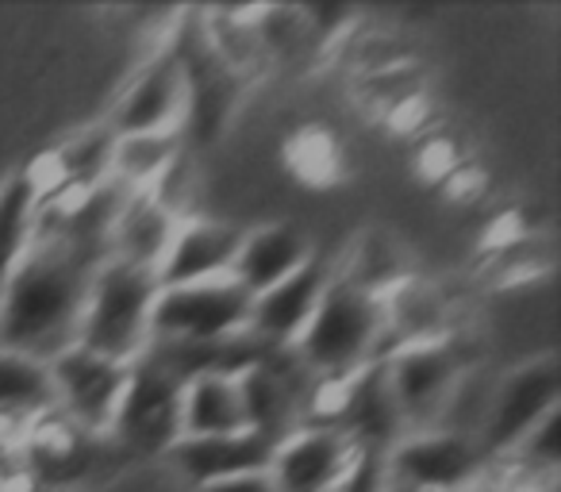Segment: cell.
I'll list each match as a JSON object with an SVG mask.
<instances>
[{"label":"cell","mask_w":561,"mask_h":492,"mask_svg":"<svg viewBox=\"0 0 561 492\" xmlns=\"http://www.w3.org/2000/svg\"><path fill=\"white\" fill-rule=\"evenodd\" d=\"M331 492H389V466H385V450H369L358 446L351 466L343 469L339 484Z\"/></svg>","instance_id":"cell-23"},{"label":"cell","mask_w":561,"mask_h":492,"mask_svg":"<svg viewBox=\"0 0 561 492\" xmlns=\"http://www.w3.org/2000/svg\"><path fill=\"white\" fill-rule=\"evenodd\" d=\"M328 282H331V274L312 259L293 277H285L280 285H273V289L257 293V297L250 300L247 331L262 346H270V351H293V343L305 335L308 320H312L316 308H320Z\"/></svg>","instance_id":"cell-12"},{"label":"cell","mask_w":561,"mask_h":492,"mask_svg":"<svg viewBox=\"0 0 561 492\" xmlns=\"http://www.w3.org/2000/svg\"><path fill=\"white\" fill-rule=\"evenodd\" d=\"M250 293L234 277L158 289L150 312V343H219L250 320Z\"/></svg>","instance_id":"cell-4"},{"label":"cell","mask_w":561,"mask_h":492,"mask_svg":"<svg viewBox=\"0 0 561 492\" xmlns=\"http://www.w3.org/2000/svg\"><path fill=\"white\" fill-rule=\"evenodd\" d=\"M385 377H389L392 404H397L404 431L412 427L420 435V431H435V423L450 408L461 381V362L450 339L427 346H404L392 358H385Z\"/></svg>","instance_id":"cell-6"},{"label":"cell","mask_w":561,"mask_h":492,"mask_svg":"<svg viewBox=\"0 0 561 492\" xmlns=\"http://www.w3.org/2000/svg\"><path fill=\"white\" fill-rule=\"evenodd\" d=\"M24 489H32L24 438L0 431V492H24Z\"/></svg>","instance_id":"cell-24"},{"label":"cell","mask_w":561,"mask_h":492,"mask_svg":"<svg viewBox=\"0 0 561 492\" xmlns=\"http://www.w3.org/2000/svg\"><path fill=\"white\" fill-rule=\"evenodd\" d=\"M389 492H466L481 469V446L454 431H420L385 454Z\"/></svg>","instance_id":"cell-8"},{"label":"cell","mask_w":561,"mask_h":492,"mask_svg":"<svg viewBox=\"0 0 561 492\" xmlns=\"http://www.w3.org/2000/svg\"><path fill=\"white\" fill-rule=\"evenodd\" d=\"M308 262H312V251H308L305 234L293 231V227H262V231L242 234L231 277L250 297H257V293L293 277Z\"/></svg>","instance_id":"cell-16"},{"label":"cell","mask_w":561,"mask_h":492,"mask_svg":"<svg viewBox=\"0 0 561 492\" xmlns=\"http://www.w3.org/2000/svg\"><path fill=\"white\" fill-rule=\"evenodd\" d=\"M408 277L412 274H408L404 247L385 231H366L358 242H354L343 282L362 293H369V297L385 300L397 285H404Z\"/></svg>","instance_id":"cell-20"},{"label":"cell","mask_w":561,"mask_h":492,"mask_svg":"<svg viewBox=\"0 0 561 492\" xmlns=\"http://www.w3.org/2000/svg\"><path fill=\"white\" fill-rule=\"evenodd\" d=\"M158 297V274L124 262H104L81 316L78 346L119 366H135L150 346V312Z\"/></svg>","instance_id":"cell-3"},{"label":"cell","mask_w":561,"mask_h":492,"mask_svg":"<svg viewBox=\"0 0 561 492\" xmlns=\"http://www.w3.org/2000/svg\"><path fill=\"white\" fill-rule=\"evenodd\" d=\"M178 155H181L178 131L127 135V139H116V150H112V178L131 188V193H147L170 170V162Z\"/></svg>","instance_id":"cell-21"},{"label":"cell","mask_w":561,"mask_h":492,"mask_svg":"<svg viewBox=\"0 0 561 492\" xmlns=\"http://www.w3.org/2000/svg\"><path fill=\"white\" fill-rule=\"evenodd\" d=\"M247 431L234 377L204 374L185 385L181 397V438H216Z\"/></svg>","instance_id":"cell-18"},{"label":"cell","mask_w":561,"mask_h":492,"mask_svg":"<svg viewBox=\"0 0 561 492\" xmlns=\"http://www.w3.org/2000/svg\"><path fill=\"white\" fill-rule=\"evenodd\" d=\"M178 224L181 219L170 216V211H165L150 193H131V201L124 204V211H119L116 224H112L108 259L124 262V266L158 274L165 251H170Z\"/></svg>","instance_id":"cell-15"},{"label":"cell","mask_w":561,"mask_h":492,"mask_svg":"<svg viewBox=\"0 0 561 492\" xmlns=\"http://www.w3.org/2000/svg\"><path fill=\"white\" fill-rule=\"evenodd\" d=\"M277 443L257 431H234V435L216 438H178L170 446V461L196 484L224 481V477L242 473H265Z\"/></svg>","instance_id":"cell-14"},{"label":"cell","mask_w":561,"mask_h":492,"mask_svg":"<svg viewBox=\"0 0 561 492\" xmlns=\"http://www.w3.org/2000/svg\"><path fill=\"white\" fill-rule=\"evenodd\" d=\"M561 400V369L558 358H535L507 374V381L496 389L484 415V450L489 454H512L542 420L558 412Z\"/></svg>","instance_id":"cell-9"},{"label":"cell","mask_w":561,"mask_h":492,"mask_svg":"<svg viewBox=\"0 0 561 492\" xmlns=\"http://www.w3.org/2000/svg\"><path fill=\"white\" fill-rule=\"evenodd\" d=\"M193 492H277L270 481V473H242V477H224V481L196 484Z\"/></svg>","instance_id":"cell-25"},{"label":"cell","mask_w":561,"mask_h":492,"mask_svg":"<svg viewBox=\"0 0 561 492\" xmlns=\"http://www.w3.org/2000/svg\"><path fill=\"white\" fill-rule=\"evenodd\" d=\"M358 89H362V101L377 104L381 112H397L415 96V73L408 62H397V66H385V70H377V73H362Z\"/></svg>","instance_id":"cell-22"},{"label":"cell","mask_w":561,"mask_h":492,"mask_svg":"<svg viewBox=\"0 0 561 492\" xmlns=\"http://www.w3.org/2000/svg\"><path fill=\"white\" fill-rule=\"evenodd\" d=\"M108 251L35 219V239L0 300V351L50 362L78 346L81 316Z\"/></svg>","instance_id":"cell-1"},{"label":"cell","mask_w":561,"mask_h":492,"mask_svg":"<svg viewBox=\"0 0 561 492\" xmlns=\"http://www.w3.org/2000/svg\"><path fill=\"white\" fill-rule=\"evenodd\" d=\"M239 242L242 234L227 224L181 219L178 231H173L170 251H165L162 266H158V289L211 282V277H231Z\"/></svg>","instance_id":"cell-13"},{"label":"cell","mask_w":561,"mask_h":492,"mask_svg":"<svg viewBox=\"0 0 561 492\" xmlns=\"http://www.w3.org/2000/svg\"><path fill=\"white\" fill-rule=\"evenodd\" d=\"M50 385H55V404L70 427L85 435H108L116 408L124 400L131 366H119L101 354H89L81 346H70L50 362Z\"/></svg>","instance_id":"cell-7"},{"label":"cell","mask_w":561,"mask_h":492,"mask_svg":"<svg viewBox=\"0 0 561 492\" xmlns=\"http://www.w3.org/2000/svg\"><path fill=\"white\" fill-rule=\"evenodd\" d=\"M181 397H185V381L142 354L131 366L124 400L112 420V443L142 458L170 454V446L181 438Z\"/></svg>","instance_id":"cell-5"},{"label":"cell","mask_w":561,"mask_h":492,"mask_svg":"<svg viewBox=\"0 0 561 492\" xmlns=\"http://www.w3.org/2000/svg\"><path fill=\"white\" fill-rule=\"evenodd\" d=\"M55 385L43 362L0 351V431L27 438L39 420L55 415Z\"/></svg>","instance_id":"cell-17"},{"label":"cell","mask_w":561,"mask_h":492,"mask_svg":"<svg viewBox=\"0 0 561 492\" xmlns=\"http://www.w3.org/2000/svg\"><path fill=\"white\" fill-rule=\"evenodd\" d=\"M185 66L178 55H162L131 81L124 96H119L116 112H112L108 131L116 139L127 135H162L178 131V124L185 119Z\"/></svg>","instance_id":"cell-11"},{"label":"cell","mask_w":561,"mask_h":492,"mask_svg":"<svg viewBox=\"0 0 561 492\" xmlns=\"http://www.w3.org/2000/svg\"><path fill=\"white\" fill-rule=\"evenodd\" d=\"M297 362L308 369L316 389L351 381L385 354V308L377 297L331 277L305 335L293 343Z\"/></svg>","instance_id":"cell-2"},{"label":"cell","mask_w":561,"mask_h":492,"mask_svg":"<svg viewBox=\"0 0 561 492\" xmlns=\"http://www.w3.org/2000/svg\"><path fill=\"white\" fill-rule=\"evenodd\" d=\"M358 446L343 431L328 427H300L289 438H280L270 458V481L277 492H331L351 466Z\"/></svg>","instance_id":"cell-10"},{"label":"cell","mask_w":561,"mask_h":492,"mask_svg":"<svg viewBox=\"0 0 561 492\" xmlns=\"http://www.w3.org/2000/svg\"><path fill=\"white\" fill-rule=\"evenodd\" d=\"M35 219H39V188H35L32 173L4 181L0 185V300H4L12 274L32 247Z\"/></svg>","instance_id":"cell-19"}]
</instances>
